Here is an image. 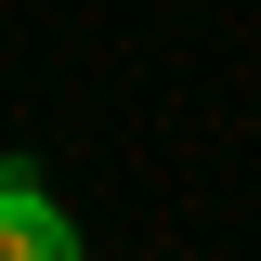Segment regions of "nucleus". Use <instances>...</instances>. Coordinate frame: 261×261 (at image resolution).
I'll return each instance as SVG.
<instances>
[{"label": "nucleus", "mask_w": 261, "mask_h": 261, "mask_svg": "<svg viewBox=\"0 0 261 261\" xmlns=\"http://www.w3.org/2000/svg\"><path fill=\"white\" fill-rule=\"evenodd\" d=\"M0 261H79V222L39 196V170H0Z\"/></svg>", "instance_id": "1"}]
</instances>
